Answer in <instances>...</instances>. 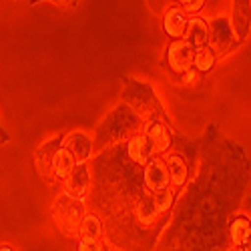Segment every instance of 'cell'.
<instances>
[{"mask_svg":"<svg viewBox=\"0 0 251 251\" xmlns=\"http://www.w3.org/2000/svg\"><path fill=\"white\" fill-rule=\"evenodd\" d=\"M189 14L183 10V6L179 4H171L167 8L161 16V26H163V32L169 36L171 40H179V38H185V30H187V25H189Z\"/></svg>","mask_w":251,"mask_h":251,"instance_id":"obj_12","label":"cell"},{"mask_svg":"<svg viewBox=\"0 0 251 251\" xmlns=\"http://www.w3.org/2000/svg\"><path fill=\"white\" fill-rule=\"evenodd\" d=\"M237 36L229 23V16H215L209 20V47L213 49L217 58H223L237 47Z\"/></svg>","mask_w":251,"mask_h":251,"instance_id":"obj_4","label":"cell"},{"mask_svg":"<svg viewBox=\"0 0 251 251\" xmlns=\"http://www.w3.org/2000/svg\"><path fill=\"white\" fill-rule=\"evenodd\" d=\"M201 78V75L195 71V69H189L187 73H183L181 76H179V80H181V85H185V87H193V85H197V80Z\"/></svg>","mask_w":251,"mask_h":251,"instance_id":"obj_24","label":"cell"},{"mask_svg":"<svg viewBox=\"0 0 251 251\" xmlns=\"http://www.w3.org/2000/svg\"><path fill=\"white\" fill-rule=\"evenodd\" d=\"M75 251H111L104 239H76Z\"/></svg>","mask_w":251,"mask_h":251,"instance_id":"obj_21","label":"cell"},{"mask_svg":"<svg viewBox=\"0 0 251 251\" xmlns=\"http://www.w3.org/2000/svg\"><path fill=\"white\" fill-rule=\"evenodd\" d=\"M185 40L193 49H201L209 45V20L205 16H191L185 30Z\"/></svg>","mask_w":251,"mask_h":251,"instance_id":"obj_16","label":"cell"},{"mask_svg":"<svg viewBox=\"0 0 251 251\" xmlns=\"http://www.w3.org/2000/svg\"><path fill=\"white\" fill-rule=\"evenodd\" d=\"M243 251H251V237H249V241H247V245H245V249Z\"/></svg>","mask_w":251,"mask_h":251,"instance_id":"obj_28","label":"cell"},{"mask_svg":"<svg viewBox=\"0 0 251 251\" xmlns=\"http://www.w3.org/2000/svg\"><path fill=\"white\" fill-rule=\"evenodd\" d=\"M217 54L213 52L211 47H201V49H195V56H193V69L199 73V75H207L211 73L217 65Z\"/></svg>","mask_w":251,"mask_h":251,"instance_id":"obj_18","label":"cell"},{"mask_svg":"<svg viewBox=\"0 0 251 251\" xmlns=\"http://www.w3.org/2000/svg\"><path fill=\"white\" fill-rule=\"evenodd\" d=\"M60 191L75 199L85 201V197L91 191V167L89 163H80L75 167V171L60 183Z\"/></svg>","mask_w":251,"mask_h":251,"instance_id":"obj_10","label":"cell"},{"mask_svg":"<svg viewBox=\"0 0 251 251\" xmlns=\"http://www.w3.org/2000/svg\"><path fill=\"white\" fill-rule=\"evenodd\" d=\"M50 213H52L54 225L58 227V231L62 235H67L71 239H78L80 223L87 215L85 201L75 199V197L60 191V195H56L54 201H52Z\"/></svg>","mask_w":251,"mask_h":251,"instance_id":"obj_3","label":"cell"},{"mask_svg":"<svg viewBox=\"0 0 251 251\" xmlns=\"http://www.w3.org/2000/svg\"><path fill=\"white\" fill-rule=\"evenodd\" d=\"M62 143V135L58 137H52L45 143H40L36 151H34V167H36V173L38 177L43 179L45 183L49 185H56L54 183V177H52V157H54V151L60 147Z\"/></svg>","mask_w":251,"mask_h":251,"instance_id":"obj_8","label":"cell"},{"mask_svg":"<svg viewBox=\"0 0 251 251\" xmlns=\"http://www.w3.org/2000/svg\"><path fill=\"white\" fill-rule=\"evenodd\" d=\"M121 102L127 107L145 123L149 125L153 121H165L169 123L163 109V102L155 91L153 85L137 78H125L123 91H121Z\"/></svg>","mask_w":251,"mask_h":251,"instance_id":"obj_2","label":"cell"},{"mask_svg":"<svg viewBox=\"0 0 251 251\" xmlns=\"http://www.w3.org/2000/svg\"><path fill=\"white\" fill-rule=\"evenodd\" d=\"M193 56H195V49L185 38L171 40L165 50V65L173 75L181 76L183 73L193 69Z\"/></svg>","mask_w":251,"mask_h":251,"instance_id":"obj_5","label":"cell"},{"mask_svg":"<svg viewBox=\"0 0 251 251\" xmlns=\"http://www.w3.org/2000/svg\"><path fill=\"white\" fill-rule=\"evenodd\" d=\"M10 143V135H8V131L4 129V125L0 123V145H8Z\"/></svg>","mask_w":251,"mask_h":251,"instance_id":"obj_25","label":"cell"},{"mask_svg":"<svg viewBox=\"0 0 251 251\" xmlns=\"http://www.w3.org/2000/svg\"><path fill=\"white\" fill-rule=\"evenodd\" d=\"M229 23L237 36V43H245L251 34V0H231Z\"/></svg>","mask_w":251,"mask_h":251,"instance_id":"obj_11","label":"cell"},{"mask_svg":"<svg viewBox=\"0 0 251 251\" xmlns=\"http://www.w3.org/2000/svg\"><path fill=\"white\" fill-rule=\"evenodd\" d=\"M76 165H78L76 159L71 155V151H67L65 147H62V143H60V147L54 151V157H52V177H54V183L60 185L75 171Z\"/></svg>","mask_w":251,"mask_h":251,"instance_id":"obj_17","label":"cell"},{"mask_svg":"<svg viewBox=\"0 0 251 251\" xmlns=\"http://www.w3.org/2000/svg\"><path fill=\"white\" fill-rule=\"evenodd\" d=\"M62 147L67 151H71V155L76 159V163H89L91 157L95 155V143H93V137L87 133V131H80V129H75V131H69L62 135Z\"/></svg>","mask_w":251,"mask_h":251,"instance_id":"obj_7","label":"cell"},{"mask_svg":"<svg viewBox=\"0 0 251 251\" xmlns=\"http://www.w3.org/2000/svg\"><path fill=\"white\" fill-rule=\"evenodd\" d=\"M125 157H127V161L131 165L143 169V167L153 159V151H151V145L147 141V135L139 133L125 143Z\"/></svg>","mask_w":251,"mask_h":251,"instance_id":"obj_13","label":"cell"},{"mask_svg":"<svg viewBox=\"0 0 251 251\" xmlns=\"http://www.w3.org/2000/svg\"><path fill=\"white\" fill-rule=\"evenodd\" d=\"M245 211H247V215L251 217V197L247 199V203H245Z\"/></svg>","mask_w":251,"mask_h":251,"instance_id":"obj_27","label":"cell"},{"mask_svg":"<svg viewBox=\"0 0 251 251\" xmlns=\"http://www.w3.org/2000/svg\"><path fill=\"white\" fill-rule=\"evenodd\" d=\"M30 2H32V4H36V2H50V4L58 6L60 10L75 12V10H78V6L85 2V0H30Z\"/></svg>","mask_w":251,"mask_h":251,"instance_id":"obj_23","label":"cell"},{"mask_svg":"<svg viewBox=\"0 0 251 251\" xmlns=\"http://www.w3.org/2000/svg\"><path fill=\"white\" fill-rule=\"evenodd\" d=\"M231 251H237V249H231Z\"/></svg>","mask_w":251,"mask_h":251,"instance_id":"obj_29","label":"cell"},{"mask_svg":"<svg viewBox=\"0 0 251 251\" xmlns=\"http://www.w3.org/2000/svg\"><path fill=\"white\" fill-rule=\"evenodd\" d=\"M145 135H147V141L151 145L153 157H163L171 151L173 147V131L171 125L165 121H153L145 127Z\"/></svg>","mask_w":251,"mask_h":251,"instance_id":"obj_9","label":"cell"},{"mask_svg":"<svg viewBox=\"0 0 251 251\" xmlns=\"http://www.w3.org/2000/svg\"><path fill=\"white\" fill-rule=\"evenodd\" d=\"M177 193H179V191L173 189V187H167L165 191L153 195V201H155V205H157V209H159L161 215H167V213L171 211V207H173L175 201H177Z\"/></svg>","mask_w":251,"mask_h":251,"instance_id":"obj_20","label":"cell"},{"mask_svg":"<svg viewBox=\"0 0 251 251\" xmlns=\"http://www.w3.org/2000/svg\"><path fill=\"white\" fill-rule=\"evenodd\" d=\"M0 251H16L10 243H2V245H0Z\"/></svg>","mask_w":251,"mask_h":251,"instance_id":"obj_26","label":"cell"},{"mask_svg":"<svg viewBox=\"0 0 251 251\" xmlns=\"http://www.w3.org/2000/svg\"><path fill=\"white\" fill-rule=\"evenodd\" d=\"M145 125L127 104L119 102L117 107L104 117L95 129L93 143H95V153L104 151L109 147H115L119 143H127L131 137L145 133Z\"/></svg>","mask_w":251,"mask_h":251,"instance_id":"obj_1","label":"cell"},{"mask_svg":"<svg viewBox=\"0 0 251 251\" xmlns=\"http://www.w3.org/2000/svg\"><path fill=\"white\" fill-rule=\"evenodd\" d=\"M227 233H229V243L233 249L243 251L249 237H251V217L247 213H239L235 217H231L227 225Z\"/></svg>","mask_w":251,"mask_h":251,"instance_id":"obj_14","label":"cell"},{"mask_svg":"<svg viewBox=\"0 0 251 251\" xmlns=\"http://www.w3.org/2000/svg\"><path fill=\"white\" fill-rule=\"evenodd\" d=\"M143 185L151 195L161 193L167 189V187H171L169 169H167V163L163 157H153L143 167Z\"/></svg>","mask_w":251,"mask_h":251,"instance_id":"obj_6","label":"cell"},{"mask_svg":"<svg viewBox=\"0 0 251 251\" xmlns=\"http://www.w3.org/2000/svg\"><path fill=\"white\" fill-rule=\"evenodd\" d=\"M179 6H183V10L189 14V16H201L207 0H175Z\"/></svg>","mask_w":251,"mask_h":251,"instance_id":"obj_22","label":"cell"},{"mask_svg":"<svg viewBox=\"0 0 251 251\" xmlns=\"http://www.w3.org/2000/svg\"><path fill=\"white\" fill-rule=\"evenodd\" d=\"M165 163H167V169H169V181H171V187L177 191H181L183 187L187 185V181H189V165H187V161L177 155V153H167L163 155Z\"/></svg>","mask_w":251,"mask_h":251,"instance_id":"obj_15","label":"cell"},{"mask_svg":"<svg viewBox=\"0 0 251 251\" xmlns=\"http://www.w3.org/2000/svg\"><path fill=\"white\" fill-rule=\"evenodd\" d=\"M78 239H104L102 237V223L95 213L87 211L85 219L80 223V229H78Z\"/></svg>","mask_w":251,"mask_h":251,"instance_id":"obj_19","label":"cell"}]
</instances>
